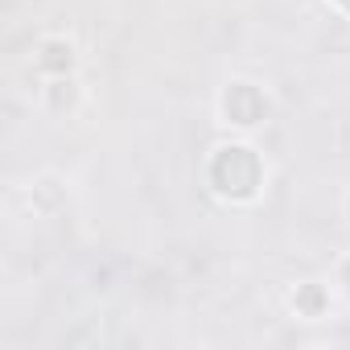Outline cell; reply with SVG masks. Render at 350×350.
<instances>
[{
    "label": "cell",
    "instance_id": "6da1fadb",
    "mask_svg": "<svg viewBox=\"0 0 350 350\" xmlns=\"http://www.w3.org/2000/svg\"><path fill=\"white\" fill-rule=\"evenodd\" d=\"M206 178H211L215 194H223V198H231V202H247V198L260 194L264 165H260L256 148H247V144H223V148L211 157Z\"/></svg>",
    "mask_w": 350,
    "mask_h": 350
},
{
    "label": "cell",
    "instance_id": "7a4b0ae2",
    "mask_svg": "<svg viewBox=\"0 0 350 350\" xmlns=\"http://www.w3.org/2000/svg\"><path fill=\"white\" fill-rule=\"evenodd\" d=\"M223 116H227L231 124H239V128H256V124L268 116V99H264V91L252 87V83H231V87L223 91Z\"/></svg>",
    "mask_w": 350,
    "mask_h": 350
},
{
    "label": "cell",
    "instance_id": "3957f363",
    "mask_svg": "<svg viewBox=\"0 0 350 350\" xmlns=\"http://www.w3.org/2000/svg\"><path fill=\"white\" fill-rule=\"evenodd\" d=\"M70 62H75V54H70V46H66V42H46V46H42V58H38V66H42V70L66 75V70H70Z\"/></svg>",
    "mask_w": 350,
    "mask_h": 350
},
{
    "label": "cell",
    "instance_id": "277c9868",
    "mask_svg": "<svg viewBox=\"0 0 350 350\" xmlns=\"http://www.w3.org/2000/svg\"><path fill=\"white\" fill-rule=\"evenodd\" d=\"M297 309H301V313H309V317H317V313L325 309V293H321L317 284H305V288H297Z\"/></svg>",
    "mask_w": 350,
    "mask_h": 350
},
{
    "label": "cell",
    "instance_id": "5b68a950",
    "mask_svg": "<svg viewBox=\"0 0 350 350\" xmlns=\"http://www.w3.org/2000/svg\"><path fill=\"white\" fill-rule=\"evenodd\" d=\"M342 284H346V293H350V260H346V268H342Z\"/></svg>",
    "mask_w": 350,
    "mask_h": 350
},
{
    "label": "cell",
    "instance_id": "8992f818",
    "mask_svg": "<svg viewBox=\"0 0 350 350\" xmlns=\"http://www.w3.org/2000/svg\"><path fill=\"white\" fill-rule=\"evenodd\" d=\"M334 5H338V9H342V13H350V0H334Z\"/></svg>",
    "mask_w": 350,
    "mask_h": 350
}]
</instances>
